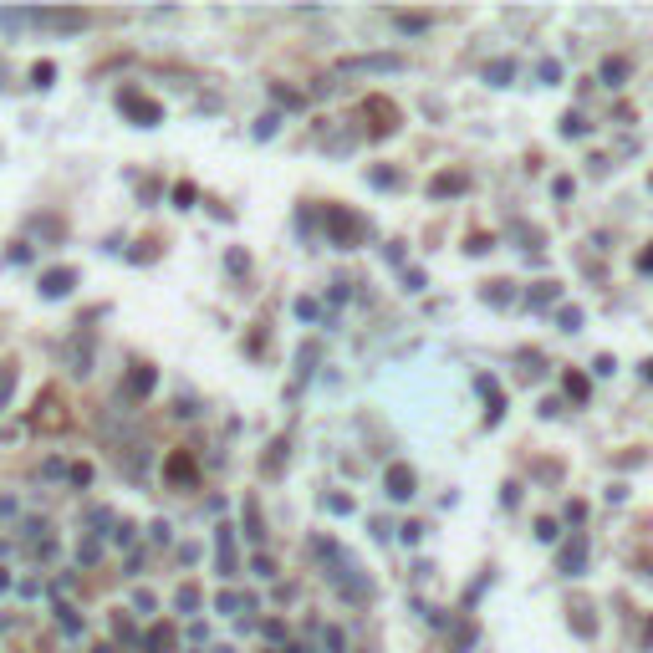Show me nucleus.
Segmentation results:
<instances>
[{
	"label": "nucleus",
	"instance_id": "f257e3e1",
	"mask_svg": "<svg viewBox=\"0 0 653 653\" xmlns=\"http://www.w3.org/2000/svg\"><path fill=\"white\" fill-rule=\"evenodd\" d=\"M322 220H326V240L342 245V250L362 245V235H367V220H362V214H353L347 205H326V209H322Z\"/></svg>",
	"mask_w": 653,
	"mask_h": 653
},
{
	"label": "nucleus",
	"instance_id": "f03ea898",
	"mask_svg": "<svg viewBox=\"0 0 653 653\" xmlns=\"http://www.w3.org/2000/svg\"><path fill=\"white\" fill-rule=\"evenodd\" d=\"M362 118H373V128H367L373 138H388V133L398 128V107L388 102V97H367V102H362Z\"/></svg>",
	"mask_w": 653,
	"mask_h": 653
},
{
	"label": "nucleus",
	"instance_id": "7ed1b4c3",
	"mask_svg": "<svg viewBox=\"0 0 653 653\" xmlns=\"http://www.w3.org/2000/svg\"><path fill=\"white\" fill-rule=\"evenodd\" d=\"M403 56H347L337 61V72H398Z\"/></svg>",
	"mask_w": 653,
	"mask_h": 653
},
{
	"label": "nucleus",
	"instance_id": "20e7f679",
	"mask_svg": "<svg viewBox=\"0 0 653 653\" xmlns=\"http://www.w3.org/2000/svg\"><path fill=\"white\" fill-rule=\"evenodd\" d=\"M383 485H388V500H408L413 495V470L408 465H388Z\"/></svg>",
	"mask_w": 653,
	"mask_h": 653
},
{
	"label": "nucleus",
	"instance_id": "39448f33",
	"mask_svg": "<svg viewBox=\"0 0 653 653\" xmlns=\"http://www.w3.org/2000/svg\"><path fill=\"white\" fill-rule=\"evenodd\" d=\"M572 628H577V638H592L597 633V618H592V602H572Z\"/></svg>",
	"mask_w": 653,
	"mask_h": 653
},
{
	"label": "nucleus",
	"instance_id": "423d86ee",
	"mask_svg": "<svg viewBox=\"0 0 653 653\" xmlns=\"http://www.w3.org/2000/svg\"><path fill=\"white\" fill-rule=\"evenodd\" d=\"M582 561H587V541L582 536H572V547H561V572H582Z\"/></svg>",
	"mask_w": 653,
	"mask_h": 653
},
{
	"label": "nucleus",
	"instance_id": "0eeeda50",
	"mask_svg": "<svg viewBox=\"0 0 653 653\" xmlns=\"http://www.w3.org/2000/svg\"><path fill=\"white\" fill-rule=\"evenodd\" d=\"M480 393H485V419L495 424L500 413H506V393H500V388H495L490 378H480Z\"/></svg>",
	"mask_w": 653,
	"mask_h": 653
},
{
	"label": "nucleus",
	"instance_id": "6e6552de",
	"mask_svg": "<svg viewBox=\"0 0 653 653\" xmlns=\"http://www.w3.org/2000/svg\"><path fill=\"white\" fill-rule=\"evenodd\" d=\"M470 179H465V173H434V179H429V194H434V200H439V194H460Z\"/></svg>",
	"mask_w": 653,
	"mask_h": 653
},
{
	"label": "nucleus",
	"instance_id": "1a4fd4ad",
	"mask_svg": "<svg viewBox=\"0 0 653 653\" xmlns=\"http://www.w3.org/2000/svg\"><path fill=\"white\" fill-rule=\"evenodd\" d=\"M561 388H567V398H577V403H582L587 393H592V383H587L582 373H567V378H561Z\"/></svg>",
	"mask_w": 653,
	"mask_h": 653
},
{
	"label": "nucleus",
	"instance_id": "9d476101",
	"mask_svg": "<svg viewBox=\"0 0 653 653\" xmlns=\"http://www.w3.org/2000/svg\"><path fill=\"white\" fill-rule=\"evenodd\" d=\"M526 301H531V307H547V301H556V281H536Z\"/></svg>",
	"mask_w": 653,
	"mask_h": 653
},
{
	"label": "nucleus",
	"instance_id": "9b49d317",
	"mask_svg": "<svg viewBox=\"0 0 653 653\" xmlns=\"http://www.w3.org/2000/svg\"><path fill=\"white\" fill-rule=\"evenodd\" d=\"M485 301H495V307H506V301H511V281H495V286H485Z\"/></svg>",
	"mask_w": 653,
	"mask_h": 653
},
{
	"label": "nucleus",
	"instance_id": "f8f14e48",
	"mask_svg": "<svg viewBox=\"0 0 653 653\" xmlns=\"http://www.w3.org/2000/svg\"><path fill=\"white\" fill-rule=\"evenodd\" d=\"M602 77H607V82H623V77H628V61L607 56V61H602Z\"/></svg>",
	"mask_w": 653,
	"mask_h": 653
},
{
	"label": "nucleus",
	"instance_id": "ddd939ff",
	"mask_svg": "<svg viewBox=\"0 0 653 653\" xmlns=\"http://www.w3.org/2000/svg\"><path fill=\"white\" fill-rule=\"evenodd\" d=\"M561 133H567V138H582V133H587V123H582L577 113H567V118H561Z\"/></svg>",
	"mask_w": 653,
	"mask_h": 653
},
{
	"label": "nucleus",
	"instance_id": "4468645a",
	"mask_svg": "<svg viewBox=\"0 0 653 653\" xmlns=\"http://www.w3.org/2000/svg\"><path fill=\"white\" fill-rule=\"evenodd\" d=\"M556 322L567 326V332H577V326H582V312H577V307H561V312H556Z\"/></svg>",
	"mask_w": 653,
	"mask_h": 653
},
{
	"label": "nucleus",
	"instance_id": "2eb2a0df",
	"mask_svg": "<svg viewBox=\"0 0 653 653\" xmlns=\"http://www.w3.org/2000/svg\"><path fill=\"white\" fill-rule=\"evenodd\" d=\"M511 72H515L511 61H495V67H490V82H495V87H506V82H511Z\"/></svg>",
	"mask_w": 653,
	"mask_h": 653
},
{
	"label": "nucleus",
	"instance_id": "dca6fc26",
	"mask_svg": "<svg viewBox=\"0 0 653 653\" xmlns=\"http://www.w3.org/2000/svg\"><path fill=\"white\" fill-rule=\"evenodd\" d=\"M281 449H286V439H276V444H271V454H266V475L281 470Z\"/></svg>",
	"mask_w": 653,
	"mask_h": 653
},
{
	"label": "nucleus",
	"instance_id": "f3484780",
	"mask_svg": "<svg viewBox=\"0 0 653 653\" xmlns=\"http://www.w3.org/2000/svg\"><path fill=\"white\" fill-rule=\"evenodd\" d=\"M326 506H332L337 515H347V511H353V500H347V495H326Z\"/></svg>",
	"mask_w": 653,
	"mask_h": 653
},
{
	"label": "nucleus",
	"instance_id": "a211bd4d",
	"mask_svg": "<svg viewBox=\"0 0 653 653\" xmlns=\"http://www.w3.org/2000/svg\"><path fill=\"white\" fill-rule=\"evenodd\" d=\"M536 536L541 541H556V520H536Z\"/></svg>",
	"mask_w": 653,
	"mask_h": 653
},
{
	"label": "nucleus",
	"instance_id": "6ab92c4d",
	"mask_svg": "<svg viewBox=\"0 0 653 653\" xmlns=\"http://www.w3.org/2000/svg\"><path fill=\"white\" fill-rule=\"evenodd\" d=\"M638 271H648V276H653V245H648V250L638 255Z\"/></svg>",
	"mask_w": 653,
	"mask_h": 653
},
{
	"label": "nucleus",
	"instance_id": "aec40b11",
	"mask_svg": "<svg viewBox=\"0 0 653 653\" xmlns=\"http://www.w3.org/2000/svg\"><path fill=\"white\" fill-rule=\"evenodd\" d=\"M648 643H653V623H648Z\"/></svg>",
	"mask_w": 653,
	"mask_h": 653
}]
</instances>
